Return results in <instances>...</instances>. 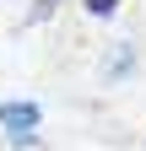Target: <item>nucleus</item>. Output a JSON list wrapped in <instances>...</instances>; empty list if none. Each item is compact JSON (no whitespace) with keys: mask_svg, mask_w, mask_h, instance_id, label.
<instances>
[{"mask_svg":"<svg viewBox=\"0 0 146 151\" xmlns=\"http://www.w3.org/2000/svg\"><path fill=\"white\" fill-rule=\"evenodd\" d=\"M135 65H141V49L124 38V43H114L108 49V60H103V86H119V81H130L135 76Z\"/></svg>","mask_w":146,"mask_h":151,"instance_id":"2","label":"nucleus"},{"mask_svg":"<svg viewBox=\"0 0 146 151\" xmlns=\"http://www.w3.org/2000/svg\"><path fill=\"white\" fill-rule=\"evenodd\" d=\"M0 129H6V135L43 129V108L33 103V97H6V103H0Z\"/></svg>","mask_w":146,"mask_h":151,"instance_id":"1","label":"nucleus"},{"mask_svg":"<svg viewBox=\"0 0 146 151\" xmlns=\"http://www.w3.org/2000/svg\"><path fill=\"white\" fill-rule=\"evenodd\" d=\"M81 11L92 16V22H114V16L124 11V0H81Z\"/></svg>","mask_w":146,"mask_h":151,"instance_id":"3","label":"nucleus"},{"mask_svg":"<svg viewBox=\"0 0 146 151\" xmlns=\"http://www.w3.org/2000/svg\"><path fill=\"white\" fill-rule=\"evenodd\" d=\"M54 11H60V0H33V6H27V16H22V27H38V22H49Z\"/></svg>","mask_w":146,"mask_h":151,"instance_id":"4","label":"nucleus"},{"mask_svg":"<svg viewBox=\"0 0 146 151\" xmlns=\"http://www.w3.org/2000/svg\"><path fill=\"white\" fill-rule=\"evenodd\" d=\"M6 140H11V151H38V146H43L38 129H22V135H6Z\"/></svg>","mask_w":146,"mask_h":151,"instance_id":"5","label":"nucleus"}]
</instances>
